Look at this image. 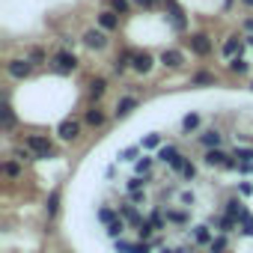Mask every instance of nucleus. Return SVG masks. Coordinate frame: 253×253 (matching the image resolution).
Here are the masks:
<instances>
[{
	"label": "nucleus",
	"instance_id": "34",
	"mask_svg": "<svg viewBox=\"0 0 253 253\" xmlns=\"http://www.w3.org/2000/svg\"><path fill=\"white\" fill-rule=\"evenodd\" d=\"M57 203H60V194L54 191V194H51V200H48V214H57Z\"/></svg>",
	"mask_w": 253,
	"mask_h": 253
},
{
	"label": "nucleus",
	"instance_id": "38",
	"mask_svg": "<svg viewBox=\"0 0 253 253\" xmlns=\"http://www.w3.org/2000/svg\"><path fill=\"white\" fill-rule=\"evenodd\" d=\"M182 176H185L188 182H191V179H197V167H194V164H188V167L182 170Z\"/></svg>",
	"mask_w": 253,
	"mask_h": 253
},
{
	"label": "nucleus",
	"instance_id": "4",
	"mask_svg": "<svg viewBox=\"0 0 253 253\" xmlns=\"http://www.w3.org/2000/svg\"><path fill=\"white\" fill-rule=\"evenodd\" d=\"M84 45L92 48V51H101V48H107V33H104L101 27H89V30L84 33Z\"/></svg>",
	"mask_w": 253,
	"mask_h": 253
},
{
	"label": "nucleus",
	"instance_id": "25",
	"mask_svg": "<svg viewBox=\"0 0 253 253\" xmlns=\"http://www.w3.org/2000/svg\"><path fill=\"white\" fill-rule=\"evenodd\" d=\"M182 128H185V131H194V128H200V116H197V113H188V116L182 119Z\"/></svg>",
	"mask_w": 253,
	"mask_h": 253
},
{
	"label": "nucleus",
	"instance_id": "30",
	"mask_svg": "<svg viewBox=\"0 0 253 253\" xmlns=\"http://www.w3.org/2000/svg\"><path fill=\"white\" fill-rule=\"evenodd\" d=\"M98 220H101V223H113V220H116L113 209H101V211H98Z\"/></svg>",
	"mask_w": 253,
	"mask_h": 253
},
{
	"label": "nucleus",
	"instance_id": "47",
	"mask_svg": "<svg viewBox=\"0 0 253 253\" xmlns=\"http://www.w3.org/2000/svg\"><path fill=\"white\" fill-rule=\"evenodd\" d=\"M244 42H247V45H253V36H247V39H244Z\"/></svg>",
	"mask_w": 253,
	"mask_h": 253
},
{
	"label": "nucleus",
	"instance_id": "36",
	"mask_svg": "<svg viewBox=\"0 0 253 253\" xmlns=\"http://www.w3.org/2000/svg\"><path fill=\"white\" fill-rule=\"evenodd\" d=\"M3 173H6V176H18V173H21V167H18L15 161H9V164L3 167Z\"/></svg>",
	"mask_w": 253,
	"mask_h": 253
},
{
	"label": "nucleus",
	"instance_id": "37",
	"mask_svg": "<svg viewBox=\"0 0 253 253\" xmlns=\"http://www.w3.org/2000/svg\"><path fill=\"white\" fill-rule=\"evenodd\" d=\"M143 185H146V182H143L140 176H134V179H128V191H140Z\"/></svg>",
	"mask_w": 253,
	"mask_h": 253
},
{
	"label": "nucleus",
	"instance_id": "11",
	"mask_svg": "<svg viewBox=\"0 0 253 253\" xmlns=\"http://www.w3.org/2000/svg\"><path fill=\"white\" fill-rule=\"evenodd\" d=\"M152 54H146V51H140V54H134V60H131V69L134 72H140V75H146L149 69H152Z\"/></svg>",
	"mask_w": 253,
	"mask_h": 253
},
{
	"label": "nucleus",
	"instance_id": "5",
	"mask_svg": "<svg viewBox=\"0 0 253 253\" xmlns=\"http://www.w3.org/2000/svg\"><path fill=\"white\" fill-rule=\"evenodd\" d=\"M188 45H191V51H194L197 57H209V54H211V39H209L206 33H191V36H188Z\"/></svg>",
	"mask_w": 253,
	"mask_h": 253
},
{
	"label": "nucleus",
	"instance_id": "43",
	"mask_svg": "<svg viewBox=\"0 0 253 253\" xmlns=\"http://www.w3.org/2000/svg\"><path fill=\"white\" fill-rule=\"evenodd\" d=\"M134 152H137V149H125V152H122V161H131V158H134Z\"/></svg>",
	"mask_w": 253,
	"mask_h": 253
},
{
	"label": "nucleus",
	"instance_id": "7",
	"mask_svg": "<svg viewBox=\"0 0 253 253\" xmlns=\"http://www.w3.org/2000/svg\"><path fill=\"white\" fill-rule=\"evenodd\" d=\"M6 72H9V78H15V81H24V78L33 72V63H30V60H9Z\"/></svg>",
	"mask_w": 253,
	"mask_h": 253
},
{
	"label": "nucleus",
	"instance_id": "21",
	"mask_svg": "<svg viewBox=\"0 0 253 253\" xmlns=\"http://www.w3.org/2000/svg\"><path fill=\"white\" fill-rule=\"evenodd\" d=\"M122 232H125V220H122V217H116L113 223H107V235H110V238H116V241H119V235H122Z\"/></svg>",
	"mask_w": 253,
	"mask_h": 253
},
{
	"label": "nucleus",
	"instance_id": "19",
	"mask_svg": "<svg viewBox=\"0 0 253 253\" xmlns=\"http://www.w3.org/2000/svg\"><path fill=\"white\" fill-rule=\"evenodd\" d=\"M247 69H250V66H247V60H244V57H241V54H238V57H232V60H229V72H235V75H244V72H247Z\"/></svg>",
	"mask_w": 253,
	"mask_h": 253
},
{
	"label": "nucleus",
	"instance_id": "32",
	"mask_svg": "<svg viewBox=\"0 0 253 253\" xmlns=\"http://www.w3.org/2000/svg\"><path fill=\"white\" fill-rule=\"evenodd\" d=\"M223 250H226V238L220 235V238H214V241H211V253H223Z\"/></svg>",
	"mask_w": 253,
	"mask_h": 253
},
{
	"label": "nucleus",
	"instance_id": "46",
	"mask_svg": "<svg viewBox=\"0 0 253 253\" xmlns=\"http://www.w3.org/2000/svg\"><path fill=\"white\" fill-rule=\"evenodd\" d=\"M241 3H244V6H247V9H253V0H241Z\"/></svg>",
	"mask_w": 253,
	"mask_h": 253
},
{
	"label": "nucleus",
	"instance_id": "24",
	"mask_svg": "<svg viewBox=\"0 0 253 253\" xmlns=\"http://www.w3.org/2000/svg\"><path fill=\"white\" fill-rule=\"evenodd\" d=\"M0 113H3V131H9L12 125H15V113H12V107L3 104V110H0Z\"/></svg>",
	"mask_w": 253,
	"mask_h": 253
},
{
	"label": "nucleus",
	"instance_id": "28",
	"mask_svg": "<svg viewBox=\"0 0 253 253\" xmlns=\"http://www.w3.org/2000/svg\"><path fill=\"white\" fill-rule=\"evenodd\" d=\"M152 226H155V229H164V226H167V214H161V211L155 209V211H152Z\"/></svg>",
	"mask_w": 253,
	"mask_h": 253
},
{
	"label": "nucleus",
	"instance_id": "29",
	"mask_svg": "<svg viewBox=\"0 0 253 253\" xmlns=\"http://www.w3.org/2000/svg\"><path fill=\"white\" fill-rule=\"evenodd\" d=\"M191 84H214V75L200 72V75H194V78H191Z\"/></svg>",
	"mask_w": 253,
	"mask_h": 253
},
{
	"label": "nucleus",
	"instance_id": "13",
	"mask_svg": "<svg viewBox=\"0 0 253 253\" xmlns=\"http://www.w3.org/2000/svg\"><path fill=\"white\" fill-rule=\"evenodd\" d=\"M134 107H137V98H134V95H125V98H119V104H116V116H128Z\"/></svg>",
	"mask_w": 253,
	"mask_h": 253
},
{
	"label": "nucleus",
	"instance_id": "41",
	"mask_svg": "<svg viewBox=\"0 0 253 253\" xmlns=\"http://www.w3.org/2000/svg\"><path fill=\"white\" fill-rule=\"evenodd\" d=\"M134 3H137V6H143V9H152L158 0H134Z\"/></svg>",
	"mask_w": 253,
	"mask_h": 253
},
{
	"label": "nucleus",
	"instance_id": "27",
	"mask_svg": "<svg viewBox=\"0 0 253 253\" xmlns=\"http://www.w3.org/2000/svg\"><path fill=\"white\" fill-rule=\"evenodd\" d=\"M137 173H140V176H149V173H152V158H140V161H137Z\"/></svg>",
	"mask_w": 253,
	"mask_h": 253
},
{
	"label": "nucleus",
	"instance_id": "26",
	"mask_svg": "<svg viewBox=\"0 0 253 253\" xmlns=\"http://www.w3.org/2000/svg\"><path fill=\"white\" fill-rule=\"evenodd\" d=\"M235 158H238L241 164H253V149H247V146H238V149H235Z\"/></svg>",
	"mask_w": 253,
	"mask_h": 253
},
{
	"label": "nucleus",
	"instance_id": "14",
	"mask_svg": "<svg viewBox=\"0 0 253 253\" xmlns=\"http://www.w3.org/2000/svg\"><path fill=\"white\" fill-rule=\"evenodd\" d=\"M84 119H86V125H92V128H98V125H104V119H107V116H104V110H98V107H89Z\"/></svg>",
	"mask_w": 253,
	"mask_h": 253
},
{
	"label": "nucleus",
	"instance_id": "22",
	"mask_svg": "<svg viewBox=\"0 0 253 253\" xmlns=\"http://www.w3.org/2000/svg\"><path fill=\"white\" fill-rule=\"evenodd\" d=\"M110 9H113L116 15H128V9H131V0H110Z\"/></svg>",
	"mask_w": 253,
	"mask_h": 253
},
{
	"label": "nucleus",
	"instance_id": "16",
	"mask_svg": "<svg viewBox=\"0 0 253 253\" xmlns=\"http://www.w3.org/2000/svg\"><path fill=\"white\" fill-rule=\"evenodd\" d=\"M119 211H122V217H125V220H128V223H134V226H143V223H146V220H143V217L134 211V206H122Z\"/></svg>",
	"mask_w": 253,
	"mask_h": 253
},
{
	"label": "nucleus",
	"instance_id": "18",
	"mask_svg": "<svg viewBox=\"0 0 253 253\" xmlns=\"http://www.w3.org/2000/svg\"><path fill=\"white\" fill-rule=\"evenodd\" d=\"M131 60H134V54H131V51H122V54L116 57V63H113V69H116V72H125V69H128V66H131Z\"/></svg>",
	"mask_w": 253,
	"mask_h": 253
},
{
	"label": "nucleus",
	"instance_id": "45",
	"mask_svg": "<svg viewBox=\"0 0 253 253\" xmlns=\"http://www.w3.org/2000/svg\"><path fill=\"white\" fill-rule=\"evenodd\" d=\"M244 30H247L250 36H253V18H247V21H244Z\"/></svg>",
	"mask_w": 253,
	"mask_h": 253
},
{
	"label": "nucleus",
	"instance_id": "42",
	"mask_svg": "<svg viewBox=\"0 0 253 253\" xmlns=\"http://www.w3.org/2000/svg\"><path fill=\"white\" fill-rule=\"evenodd\" d=\"M241 194H244V197H250V194H253V185H247V182H241Z\"/></svg>",
	"mask_w": 253,
	"mask_h": 253
},
{
	"label": "nucleus",
	"instance_id": "35",
	"mask_svg": "<svg viewBox=\"0 0 253 253\" xmlns=\"http://www.w3.org/2000/svg\"><path fill=\"white\" fill-rule=\"evenodd\" d=\"M39 60H45V51H42V48H33V51H30V63L36 66Z\"/></svg>",
	"mask_w": 253,
	"mask_h": 253
},
{
	"label": "nucleus",
	"instance_id": "1",
	"mask_svg": "<svg viewBox=\"0 0 253 253\" xmlns=\"http://www.w3.org/2000/svg\"><path fill=\"white\" fill-rule=\"evenodd\" d=\"M24 143H27V149H30V152H36V158H51V155H54V149H51L48 137H42V134H30Z\"/></svg>",
	"mask_w": 253,
	"mask_h": 253
},
{
	"label": "nucleus",
	"instance_id": "48",
	"mask_svg": "<svg viewBox=\"0 0 253 253\" xmlns=\"http://www.w3.org/2000/svg\"><path fill=\"white\" fill-rule=\"evenodd\" d=\"M250 86H253V84H250Z\"/></svg>",
	"mask_w": 253,
	"mask_h": 253
},
{
	"label": "nucleus",
	"instance_id": "31",
	"mask_svg": "<svg viewBox=\"0 0 253 253\" xmlns=\"http://www.w3.org/2000/svg\"><path fill=\"white\" fill-rule=\"evenodd\" d=\"M167 220H173V223H185L188 214H185V211H167Z\"/></svg>",
	"mask_w": 253,
	"mask_h": 253
},
{
	"label": "nucleus",
	"instance_id": "40",
	"mask_svg": "<svg viewBox=\"0 0 253 253\" xmlns=\"http://www.w3.org/2000/svg\"><path fill=\"white\" fill-rule=\"evenodd\" d=\"M137 232H140V238H149V235H152V226L143 223V226H137Z\"/></svg>",
	"mask_w": 253,
	"mask_h": 253
},
{
	"label": "nucleus",
	"instance_id": "39",
	"mask_svg": "<svg viewBox=\"0 0 253 253\" xmlns=\"http://www.w3.org/2000/svg\"><path fill=\"white\" fill-rule=\"evenodd\" d=\"M134 247L128 244V241H116V253H131Z\"/></svg>",
	"mask_w": 253,
	"mask_h": 253
},
{
	"label": "nucleus",
	"instance_id": "17",
	"mask_svg": "<svg viewBox=\"0 0 253 253\" xmlns=\"http://www.w3.org/2000/svg\"><path fill=\"white\" fill-rule=\"evenodd\" d=\"M200 140H203L206 149H217L220 146V131H206V134H200Z\"/></svg>",
	"mask_w": 253,
	"mask_h": 253
},
{
	"label": "nucleus",
	"instance_id": "9",
	"mask_svg": "<svg viewBox=\"0 0 253 253\" xmlns=\"http://www.w3.org/2000/svg\"><path fill=\"white\" fill-rule=\"evenodd\" d=\"M57 134H60V140H75V137L81 134V125H78L75 119H63L60 128H57Z\"/></svg>",
	"mask_w": 253,
	"mask_h": 253
},
{
	"label": "nucleus",
	"instance_id": "33",
	"mask_svg": "<svg viewBox=\"0 0 253 253\" xmlns=\"http://www.w3.org/2000/svg\"><path fill=\"white\" fill-rule=\"evenodd\" d=\"M158 143H161V137H158V134H149V137L143 140V149H155Z\"/></svg>",
	"mask_w": 253,
	"mask_h": 253
},
{
	"label": "nucleus",
	"instance_id": "2",
	"mask_svg": "<svg viewBox=\"0 0 253 253\" xmlns=\"http://www.w3.org/2000/svg\"><path fill=\"white\" fill-rule=\"evenodd\" d=\"M158 158H161L164 164H170V170H179V173H182V170L188 167L185 155H179V149H176V146H164V149L158 152Z\"/></svg>",
	"mask_w": 253,
	"mask_h": 253
},
{
	"label": "nucleus",
	"instance_id": "12",
	"mask_svg": "<svg viewBox=\"0 0 253 253\" xmlns=\"http://www.w3.org/2000/svg\"><path fill=\"white\" fill-rule=\"evenodd\" d=\"M161 63H164V66H170V69H179V66L185 63V54H182V51H176V48H167V51L161 54Z\"/></svg>",
	"mask_w": 253,
	"mask_h": 253
},
{
	"label": "nucleus",
	"instance_id": "15",
	"mask_svg": "<svg viewBox=\"0 0 253 253\" xmlns=\"http://www.w3.org/2000/svg\"><path fill=\"white\" fill-rule=\"evenodd\" d=\"M238 54H241V42H238V36L226 39V42H223V57L232 60V57H238Z\"/></svg>",
	"mask_w": 253,
	"mask_h": 253
},
{
	"label": "nucleus",
	"instance_id": "23",
	"mask_svg": "<svg viewBox=\"0 0 253 253\" xmlns=\"http://www.w3.org/2000/svg\"><path fill=\"white\" fill-rule=\"evenodd\" d=\"M194 238H197L200 244H209V241H214V238H211V232H209V226H194Z\"/></svg>",
	"mask_w": 253,
	"mask_h": 253
},
{
	"label": "nucleus",
	"instance_id": "3",
	"mask_svg": "<svg viewBox=\"0 0 253 253\" xmlns=\"http://www.w3.org/2000/svg\"><path fill=\"white\" fill-rule=\"evenodd\" d=\"M75 69H78V57H75V54H69V51H57V54H54V72L69 75V72H75Z\"/></svg>",
	"mask_w": 253,
	"mask_h": 253
},
{
	"label": "nucleus",
	"instance_id": "20",
	"mask_svg": "<svg viewBox=\"0 0 253 253\" xmlns=\"http://www.w3.org/2000/svg\"><path fill=\"white\" fill-rule=\"evenodd\" d=\"M104 89H107V81H104V78H95V81L89 84V95H92V98H101Z\"/></svg>",
	"mask_w": 253,
	"mask_h": 253
},
{
	"label": "nucleus",
	"instance_id": "6",
	"mask_svg": "<svg viewBox=\"0 0 253 253\" xmlns=\"http://www.w3.org/2000/svg\"><path fill=\"white\" fill-rule=\"evenodd\" d=\"M206 164L209 167H226V170H238V164L226 155V152H220V149H209L206 152Z\"/></svg>",
	"mask_w": 253,
	"mask_h": 253
},
{
	"label": "nucleus",
	"instance_id": "8",
	"mask_svg": "<svg viewBox=\"0 0 253 253\" xmlns=\"http://www.w3.org/2000/svg\"><path fill=\"white\" fill-rule=\"evenodd\" d=\"M164 6H167V15H170V21H173V30H185V24H188V21H185L182 6L176 3V0H167Z\"/></svg>",
	"mask_w": 253,
	"mask_h": 253
},
{
	"label": "nucleus",
	"instance_id": "44",
	"mask_svg": "<svg viewBox=\"0 0 253 253\" xmlns=\"http://www.w3.org/2000/svg\"><path fill=\"white\" fill-rule=\"evenodd\" d=\"M149 250H152V247H149V244H140V247H134V250H131V253H149Z\"/></svg>",
	"mask_w": 253,
	"mask_h": 253
},
{
	"label": "nucleus",
	"instance_id": "10",
	"mask_svg": "<svg viewBox=\"0 0 253 253\" xmlns=\"http://www.w3.org/2000/svg\"><path fill=\"white\" fill-rule=\"evenodd\" d=\"M98 27H101L104 33H113V30L119 27V15H116L113 9H104V12H98Z\"/></svg>",
	"mask_w": 253,
	"mask_h": 253
}]
</instances>
